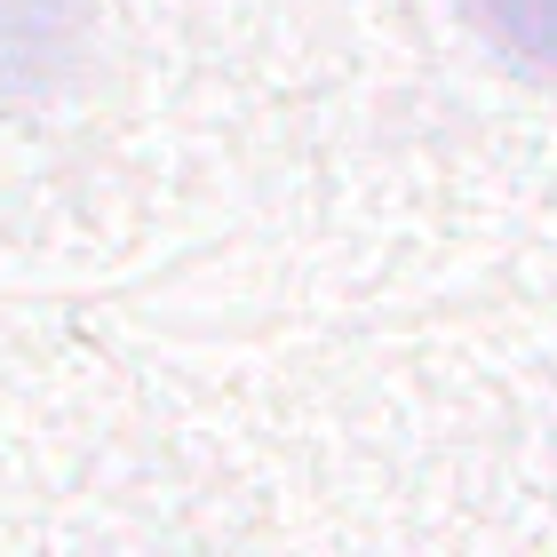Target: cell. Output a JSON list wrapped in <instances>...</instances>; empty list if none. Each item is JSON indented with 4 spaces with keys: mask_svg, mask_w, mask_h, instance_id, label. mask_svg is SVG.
Instances as JSON below:
<instances>
[{
    "mask_svg": "<svg viewBox=\"0 0 557 557\" xmlns=\"http://www.w3.org/2000/svg\"><path fill=\"white\" fill-rule=\"evenodd\" d=\"M478 16L525 72H557V0H478Z\"/></svg>",
    "mask_w": 557,
    "mask_h": 557,
    "instance_id": "6da1fadb",
    "label": "cell"
}]
</instances>
